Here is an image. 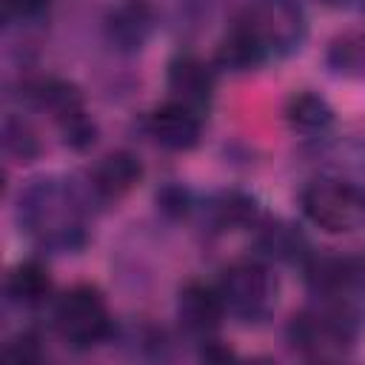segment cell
Masks as SVG:
<instances>
[{
    "label": "cell",
    "mask_w": 365,
    "mask_h": 365,
    "mask_svg": "<svg viewBox=\"0 0 365 365\" xmlns=\"http://www.w3.org/2000/svg\"><path fill=\"white\" fill-rule=\"evenodd\" d=\"M354 339L351 314L342 308L331 311H305L297 314L288 325V342L311 356H328L334 351H342Z\"/></svg>",
    "instance_id": "4"
},
{
    "label": "cell",
    "mask_w": 365,
    "mask_h": 365,
    "mask_svg": "<svg viewBox=\"0 0 365 365\" xmlns=\"http://www.w3.org/2000/svg\"><path fill=\"white\" fill-rule=\"evenodd\" d=\"M168 88L177 94V103L200 111L214 97V74L200 57L180 54L168 63Z\"/></svg>",
    "instance_id": "8"
},
{
    "label": "cell",
    "mask_w": 365,
    "mask_h": 365,
    "mask_svg": "<svg viewBox=\"0 0 365 365\" xmlns=\"http://www.w3.org/2000/svg\"><path fill=\"white\" fill-rule=\"evenodd\" d=\"M225 302L217 291V285H202V282H191L180 291L177 299V319L182 322L185 331L191 334H211L220 328L222 317H225Z\"/></svg>",
    "instance_id": "7"
},
{
    "label": "cell",
    "mask_w": 365,
    "mask_h": 365,
    "mask_svg": "<svg viewBox=\"0 0 365 365\" xmlns=\"http://www.w3.org/2000/svg\"><path fill=\"white\" fill-rule=\"evenodd\" d=\"M331 66L342 74H365V34H342L331 46Z\"/></svg>",
    "instance_id": "18"
},
{
    "label": "cell",
    "mask_w": 365,
    "mask_h": 365,
    "mask_svg": "<svg viewBox=\"0 0 365 365\" xmlns=\"http://www.w3.org/2000/svg\"><path fill=\"white\" fill-rule=\"evenodd\" d=\"M157 208L168 217H185L191 208V194L182 185H165L157 194Z\"/></svg>",
    "instance_id": "20"
},
{
    "label": "cell",
    "mask_w": 365,
    "mask_h": 365,
    "mask_svg": "<svg viewBox=\"0 0 365 365\" xmlns=\"http://www.w3.org/2000/svg\"><path fill=\"white\" fill-rule=\"evenodd\" d=\"M6 291H9L11 302H17V305H29V308L43 305L48 299V294H51V274H48V268L43 262L26 259V262L11 268Z\"/></svg>",
    "instance_id": "14"
},
{
    "label": "cell",
    "mask_w": 365,
    "mask_h": 365,
    "mask_svg": "<svg viewBox=\"0 0 365 365\" xmlns=\"http://www.w3.org/2000/svg\"><path fill=\"white\" fill-rule=\"evenodd\" d=\"M151 137L168 151H188L200 143V117L185 103H165L148 117Z\"/></svg>",
    "instance_id": "6"
},
{
    "label": "cell",
    "mask_w": 365,
    "mask_h": 365,
    "mask_svg": "<svg viewBox=\"0 0 365 365\" xmlns=\"http://www.w3.org/2000/svg\"><path fill=\"white\" fill-rule=\"evenodd\" d=\"M211 220L217 228L234 231L257 220V200L240 191H222L211 200Z\"/></svg>",
    "instance_id": "16"
},
{
    "label": "cell",
    "mask_w": 365,
    "mask_h": 365,
    "mask_svg": "<svg viewBox=\"0 0 365 365\" xmlns=\"http://www.w3.org/2000/svg\"><path fill=\"white\" fill-rule=\"evenodd\" d=\"M245 23L259 34L268 54L291 51L305 37V17H302L299 6H294L288 0H265V3L254 6Z\"/></svg>",
    "instance_id": "5"
},
{
    "label": "cell",
    "mask_w": 365,
    "mask_h": 365,
    "mask_svg": "<svg viewBox=\"0 0 365 365\" xmlns=\"http://www.w3.org/2000/svg\"><path fill=\"white\" fill-rule=\"evenodd\" d=\"M60 131H63V143L74 151H86L97 140V125L86 117V111H77V114L60 120Z\"/></svg>",
    "instance_id": "19"
},
{
    "label": "cell",
    "mask_w": 365,
    "mask_h": 365,
    "mask_svg": "<svg viewBox=\"0 0 365 365\" xmlns=\"http://www.w3.org/2000/svg\"><path fill=\"white\" fill-rule=\"evenodd\" d=\"M106 34L120 51H140L151 34V6L145 0H125L106 17Z\"/></svg>",
    "instance_id": "10"
},
{
    "label": "cell",
    "mask_w": 365,
    "mask_h": 365,
    "mask_svg": "<svg viewBox=\"0 0 365 365\" xmlns=\"http://www.w3.org/2000/svg\"><path fill=\"white\" fill-rule=\"evenodd\" d=\"M259 248L265 257L279 262H302L311 257L308 237L285 220H271L265 222V228H259Z\"/></svg>",
    "instance_id": "13"
},
{
    "label": "cell",
    "mask_w": 365,
    "mask_h": 365,
    "mask_svg": "<svg viewBox=\"0 0 365 365\" xmlns=\"http://www.w3.org/2000/svg\"><path fill=\"white\" fill-rule=\"evenodd\" d=\"M285 120L299 134H319L334 123V108L314 91H299L285 106Z\"/></svg>",
    "instance_id": "15"
},
{
    "label": "cell",
    "mask_w": 365,
    "mask_h": 365,
    "mask_svg": "<svg viewBox=\"0 0 365 365\" xmlns=\"http://www.w3.org/2000/svg\"><path fill=\"white\" fill-rule=\"evenodd\" d=\"M143 180V165L128 151H114L91 174V188L100 200H120Z\"/></svg>",
    "instance_id": "11"
},
{
    "label": "cell",
    "mask_w": 365,
    "mask_h": 365,
    "mask_svg": "<svg viewBox=\"0 0 365 365\" xmlns=\"http://www.w3.org/2000/svg\"><path fill=\"white\" fill-rule=\"evenodd\" d=\"M265 57H268L265 43L245 20L240 26H234L217 46V66L225 71H237V74L262 66Z\"/></svg>",
    "instance_id": "12"
},
{
    "label": "cell",
    "mask_w": 365,
    "mask_h": 365,
    "mask_svg": "<svg viewBox=\"0 0 365 365\" xmlns=\"http://www.w3.org/2000/svg\"><path fill=\"white\" fill-rule=\"evenodd\" d=\"M302 214L322 231H351L365 220V191L339 182V180H319L311 182L299 197Z\"/></svg>",
    "instance_id": "3"
},
{
    "label": "cell",
    "mask_w": 365,
    "mask_h": 365,
    "mask_svg": "<svg viewBox=\"0 0 365 365\" xmlns=\"http://www.w3.org/2000/svg\"><path fill=\"white\" fill-rule=\"evenodd\" d=\"M54 325L57 334L71 345V348H94L100 345L108 331H111V319H108V308L106 299L100 297L97 288L91 285H77L71 291H66L57 299L54 308Z\"/></svg>",
    "instance_id": "1"
},
{
    "label": "cell",
    "mask_w": 365,
    "mask_h": 365,
    "mask_svg": "<svg viewBox=\"0 0 365 365\" xmlns=\"http://www.w3.org/2000/svg\"><path fill=\"white\" fill-rule=\"evenodd\" d=\"M6 354L14 356V359H20V362H23V359H37V354H40V351H37V339H34L31 334H20V336L9 345Z\"/></svg>",
    "instance_id": "22"
},
{
    "label": "cell",
    "mask_w": 365,
    "mask_h": 365,
    "mask_svg": "<svg viewBox=\"0 0 365 365\" xmlns=\"http://www.w3.org/2000/svg\"><path fill=\"white\" fill-rule=\"evenodd\" d=\"M217 291L225 302V311L242 322L265 319L277 302V282L259 262H237L225 268Z\"/></svg>",
    "instance_id": "2"
},
{
    "label": "cell",
    "mask_w": 365,
    "mask_h": 365,
    "mask_svg": "<svg viewBox=\"0 0 365 365\" xmlns=\"http://www.w3.org/2000/svg\"><path fill=\"white\" fill-rule=\"evenodd\" d=\"M308 285L322 297H339L365 282V265L348 257H314L305 265Z\"/></svg>",
    "instance_id": "9"
},
{
    "label": "cell",
    "mask_w": 365,
    "mask_h": 365,
    "mask_svg": "<svg viewBox=\"0 0 365 365\" xmlns=\"http://www.w3.org/2000/svg\"><path fill=\"white\" fill-rule=\"evenodd\" d=\"M3 148L20 163H31L40 154V140L34 128L20 117H6L3 123Z\"/></svg>",
    "instance_id": "17"
},
{
    "label": "cell",
    "mask_w": 365,
    "mask_h": 365,
    "mask_svg": "<svg viewBox=\"0 0 365 365\" xmlns=\"http://www.w3.org/2000/svg\"><path fill=\"white\" fill-rule=\"evenodd\" d=\"M48 3H51V0H3L6 14H9V17H20V20L43 14V11L48 9Z\"/></svg>",
    "instance_id": "21"
}]
</instances>
